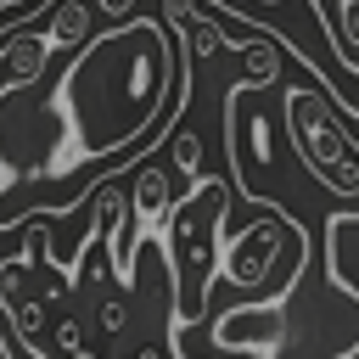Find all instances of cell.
Segmentation results:
<instances>
[{"mask_svg": "<svg viewBox=\"0 0 359 359\" xmlns=\"http://www.w3.org/2000/svg\"><path fill=\"white\" fill-rule=\"evenodd\" d=\"M219 22H264V11H280L286 0H202Z\"/></svg>", "mask_w": 359, "mask_h": 359, "instance_id": "obj_7", "label": "cell"}, {"mask_svg": "<svg viewBox=\"0 0 359 359\" xmlns=\"http://www.w3.org/2000/svg\"><path fill=\"white\" fill-rule=\"evenodd\" d=\"M168 151H174V168L185 174V180H202V140L191 135V129H168Z\"/></svg>", "mask_w": 359, "mask_h": 359, "instance_id": "obj_8", "label": "cell"}, {"mask_svg": "<svg viewBox=\"0 0 359 359\" xmlns=\"http://www.w3.org/2000/svg\"><path fill=\"white\" fill-rule=\"evenodd\" d=\"M191 39L185 28L123 17L90 34L50 90V112L62 118V151L50 174L112 163L135 146H151L157 129H174V112L191 101Z\"/></svg>", "mask_w": 359, "mask_h": 359, "instance_id": "obj_1", "label": "cell"}, {"mask_svg": "<svg viewBox=\"0 0 359 359\" xmlns=\"http://www.w3.org/2000/svg\"><path fill=\"white\" fill-rule=\"evenodd\" d=\"M11 180H17V168H11V163H6V151H0V191H6Z\"/></svg>", "mask_w": 359, "mask_h": 359, "instance_id": "obj_13", "label": "cell"}, {"mask_svg": "<svg viewBox=\"0 0 359 359\" xmlns=\"http://www.w3.org/2000/svg\"><path fill=\"white\" fill-rule=\"evenodd\" d=\"M224 348L236 353H275L280 337H286V309L280 303H252V309H230L213 331Z\"/></svg>", "mask_w": 359, "mask_h": 359, "instance_id": "obj_3", "label": "cell"}, {"mask_svg": "<svg viewBox=\"0 0 359 359\" xmlns=\"http://www.w3.org/2000/svg\"><path fill=\"white\" fill-rule=\"evenodd\" d=\"M39 6L50 11L56 0H0V22H11V17H22V22H34V11H39Z\"/></svg>", "mask_w": 359, "mask_h": 359, "instance_id": "obj_9", "label": "cell"}, {"mask_svg": "<svg viewBox=\"0 0 359 359\" xmlns=\"http://www.w3.org/2000/svg\"><path fill=\"white\" fill-rule=\"evenodd\" d=\"M163 213H168V174H163L157 163H146V168L135 174V219L151 224V219H163ZM140 224H135V236H140Z\"/></svg>", "mask_w": 359, "mask_h": 359, "instance_id": "obj_6", "label": "cell"}, {"mask_svg": "<svg viewBox=\"0 0 359 359\" xmlns=\"http://www.w3.org/2000/svg\"><path fill=\"white\" fill-rule=\"evenodd\" d=\"M123 325H129L123 297H107V303H101V331H123Z\"/></svg>", "mask_w": 359, "mask_h": 359, "instance_id": "obj_10", "label": "cell"}, {"mask_svg": "<svg viewBox=\"0 0 359 359\" xmlns=\"http://www.w3.org/2000/svg\"><path fill=\"white\" fill-rule=\"evenodd\" d=\"M56 348H67V353H84V331H79V320H62V325H56Z\"/></svg>", "mask_w": 359, "mask_h": 359, "instance_id": "obj_11", "label": "cell"}, {"mask_svg": "<svg viewBox=\"0 0 359 359\" xmlns=\"http://www.w3.org/2000/svg\"><path fill=\"white\" fill-rule=\"evenodd\" d=\"M45 22H50L45 34H50V45H56V50H62V45H73V50H79V45L90 39V6H84V0H56V6L45 11Z\"/></svg>", "mask_w": 359, "mask_h": 359, "instance_id": "obj_5", "label": "cell"}, {"mask_svg": "<svg viewBox=\"0 0 359 359\" xmlns=\"http://www.w3.org/2000/svg\"><path fill=\"white\" fill-rule=\"evenodd\" d=\"M95 11L112 17V22H123V17H135V0H95Z\"/></svg>", "mask_w": 359, "mask_h": 359, "instance_id": "obj_12", "label": "cell"}, {"mask_svg": "<svg viewBox=\"0 0 359 359\" xmlns=\"http://www.w3.org/2000/svg\"><path fill=\"white\" fill-rule=\"evenodd\" d=\"M325 275L359 297V213H331L325 219ZM342 359H359V342L342 353Z\"/></svg>", "mask_w": 359, "mask_h": 359, "instance_id": "obj_4", "label": "cell"}, {"mask_svg": "<svg viewBox=\"0 0 359 359\" xmlns=\"http://www.w3.org/2000/svg\"><path fill=\"white\" fill-rule=\"evenodd\" d=\"M286 129H292V146H297L303 168H309L325 191L359 196V146H353V135L342 129V112H337V101H331L320 84L286 90Z\"/></svg>", "mask_w": 359, "mask_h": 359, "instance_id": "obj_2", "label": "cell"}, {"mask_svg": "<svg viewBox=\"0 0 359 359\" xmlns=\"http://www.w3.org/2000/svg\"><path fill=\"white\" fill-rule=\"evenodd\" d=\"M140 359H163V353H157V348H146V353H140Z\"/></svg>", "mask_w": 359, "mask_h": 359, "instance_id": "obj_14", "label": "cell"}]
</instances>
